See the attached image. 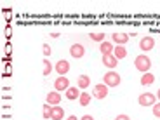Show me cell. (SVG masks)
<instances>
[{
	"instance_id": "obj_24",
	"label": "cell",
	"mask_w": 160,
	"mask_h": 120,
	"mask_svg": "<svg viewBox=\"0 0 160 120\" xmlns=\"http://www.w3.org/2000/svg\"><path fill=\"white\" fill-rule=\"evenodd\" d=\"M115 120H131V118H129V117L125 115V113H120V115H117V118H115Z\"/></svg>"
},
{
	"instance_id": "obj_12",
	"label": "cell",
	"mask_w": 160,
	"mask_h": 120,
	"mask_svg": "<svg viewBox=\"0 0 160 120\" xmlns=\"http://www.w3.org/2000/svg\"><path fill=\"white\" fill-rule=\"evenodd\" d=\"M64 118V112L61 106H52V113H51V120H63Z\"/></svg>"
},
{
	"instance_id": "obj_26",
	"label": "cell",
	"mask_w": 160,
	"mask_h": 120,
	"mask_svg": "<svg viewBox=\"0 0 160 120\" xmlns=\"http://www.w3.org/2000/svg\"><path fill=\"white\" fill-rule=\"evenodd\" d=\"M66 120H78V118H77L75 115H70V117H68V118H66Z\"/></svg>"
},
{
	"instance_id": "obj_18",
	"label": "cell",
	"mask_w": 160,
	"mask_h": 120,
	"mask_svg": "<svg viewBox=\"0 0 160 120\" xmlns=\"http://www.w3.org/2000/svg\"><path fill=\"white\" fill-rule=\"evenodd\" d=\"M78 103L82 104V106H87V104L91 103V94H89V92H82L80 98H78Z\"/></svg>"
},
{
	"instance_id": "obj_3",
	"label": "cell",
	"mask_w": 160,
	"mask_h": 120,
	"mask_svg": "<svg viewBox=\"0 0 160 120\" xmlns=\"http://www.w3.org/2000/svg\"><path fill=\"white\" fill-rule=\"evenodd\" d=\"M138 103H139V106H153L157 103V96L152 92H144L138 98Z\"/></svg>"
},
{
	"instance_id": "obj_21",
	"label": "cell",
	"mask_w": 160,
	"mask_h": 120,
	"mask_svg": "<svg viewBox=\"0 0 160 120\" xmlns=\"http://www.w3.org/2000/svg\"><path fill=\"white\" fill-rule=\"evenodd\" d=\"M51 113H52V106H51V104H44V118L45 120H49V118H51Z\"/></svg>"
},
{
	"instance_id": "obj_13",
	"label": "cell",
	"mask_w": 160,
	"mask_h": 120,
	"mask_svg": "<svg viewBox=\"0 0 160 120\" xmlns=\"http://www.w3.org/2000/svg\"><path fill=\"white\" fill-rule=\"evenodd\" d=\"M89 85H91V78H89L87 75H80L78 80H77V87L78 89H87Z\"/></svg>"
},
{
	"instance_id": "obj_1",
	"label": "cell",
	"mask_w": 160,
	"mask_h": 120,
	"mask_svg": "<svg viewBox=\"0 0 160 120\" xmlns=\"http://www.w3.org/2000/svg\"><path fill=\"white\" fill-rule=\"evenodd\" d=\"M134 66H136V70H139V72L148 73L150 66H152V61H150V58L146 56V54H139V56L134 59Z\"/></svg>"
},
{
	"instance_id": "obj_15",
	"label": "cell",
	"mask_w": 160,
	"mask_h": 120,
	"mask_svg": "<svg viewBox=\"0 0 160 120\" xmlns=\"http://www.w3.org/2000/svg\"><path fill=\"white\" fill-rule=\"evenodd\" d=\"M113 56H115L117 59H124V58L127 56V49H125L124 45H117V47L113 49Z\"/></svg>"
},
{
	"instance_id": "obj_9",
	"label": "cell",
	"mask_w": 160,
	"mask_h": 120,
	"mask_svg": "<svg viewBox=\"0 0 160 120\" xmlns=\"http://www.w3.org/2000/svg\"><path fill=\"white\" fill-rule=\"evenodd\" d=\"M129 37H131V35H127V33H113L112 40L115 42L117 45H124V44H127V42H129Z\"/></svg>"
},
{
	"instance_id": "obj_17",
	"label": "cell",
	"mask_w": 160,
	"mask_h": 120,
	"mask_svg": "<svg viewBox=\"0 0 160 120\" xmlns=\"http://www.w3.org/2000/svg\"><path fill=\"white\" fill-rule=\"evenodd\" d=\"M153 82H155V75H152V73H143V77H141V84L143 85H152Z\"/></svg>"
},
{
	"instance_id": "obj_11",
	"label": "cell",
	"mask_w": 160,
	"mask_h": 120,
	"mask_svg": "<svg viewBox=\"0 0 160 120\" xmlns=\"http://www.w3.org/2000/svg\"><path fill=\"white\" fill-rule=\"evenodd\" d=\"M117 63H118V59H117L113 54H108V56H103V64L106 66V68L113 70L117 66Z\"/></svg>"
},
{
	"instance_id": "obj_27",
	"label": "cell",
	"mask_w": 160,
	"mask_h": 120,
	"mask_svg": "<svg viewBox=\"0 0 160 120\" xmlns=\"http://www.w3.org/2000/svg\"><path fill=\"white\" fill-rule=\"evenodd\" d=\"M157 99L160 101V89H158V91H157Z\"/></svg>"
},
{
	"instance_id": "obj_23",
	"label": "cell",
	"mask_w": 160,
	"mask_h": 120,
	"mask_svg": "<svg viewBox=\"0 0 160 120\" xmlns=\"http://www.w3.org/2000/svg\"><path fill=\"white\" fill-rule=\"evenodd\" d=\"M42 49H44V54H45V58H49V56H51V47H49V44H44V47H42Z\"/></svg>"
},
{
	"instance_id": "obj_7",
	"label": "cell",
	"mask_w": 160,
	"mask_h": 120,
	"mask_svg": "<svg viewBox=\"0 0 160 120\" xmlns=\"http://www.w3.org/2000/svg\"><path fill=\"white\" fill-rule=\"evenodd\" d=\"M70 54H72L75 59H80V58H84L85 54V49L82 44H73L72 47H70Z\"/></svg>"
},
{
	"instance_id": "obj_16",
	"label": "cell",
	"mask_w": 160,
	"mask_h": 120,
	"mask_svg": "<svg viewBox=\"0 0 160 120\" xmlns=\"http://www.w3.org/2000/svg\"><path fill=\"white\" fill-rule=\"evenodd\" d=\"M80 94H82V92L78 91V87H70L68 91H66V98H68L70 101L78 99V98H80Z\"/></svg>"
},
{
	"instance_id": "obj_19",
	"label": "cell",
	"mask_w": 160,
	"mask_h": 120,
	"mask_svg": "<svg viewBox=\"0 0 160 120\" xmlns=\"http://www.w3.org/2000/svg\"><path fill=\"white\" fill-rule=\"evenodd\" d=\"M52 72V66H51V61L45 58L44 59V77H49V73Z\"/></svg>"
},
{
	"instance_id": "obj_20",
	"label": "cell",
	"mask_w": 160,
	"mask_h": 120,
	"mask_svg": "<svg viewBox=\"0 0 160 120\" xmlns=\"http://www.w3.org/2000/svg\"><path fill=\"white\" fill-rule=\"evenodd\" d=\"M91 40H94V42H104V33H91Z\"/></svg>"
},
{
	"instance_id": "obj_5",
	"label": "cell",
	"mask_w": 160,
	"mask_h": 120,
	"mask_svg": "<svg viewBox=\"0 0 160 120\" xmlns=\"http://www.w3.org/2000/svg\"><path fill=\"white\" fill-rule=\"evenodd\" d=\"M68 89H70V80L66 78V77H59V78H56V82H54V91L63 92V91H68Z\"/></svg>"
},
{
	"instance_id": "obj_2",
	"label": "cell",
	"mask_w": 160,
	"mask_h": 120,
	"mask_svg": "<svg viewBox=\"0 0 160 120\" xmlns=\"http://www.w3.org/2000/svg\"><path fill=\"white\" fill-rule=\"evenodd\" d=\"M103 84L108 85V87H117V85H120V82H122V78H120V75L117 72H113V70H110L108 73H104L103 77Z\"/></svg>"
},
{
	"instance_id": "obj_10",
	"label": "cell",
	"mask_w": 160,
	"mask_h": 120,
	"mask_svg": "<svg viewBox=\"0 0 160 120\" xmlns=\"http://www.w3.org/2000/svg\"><path fill=\"white\" fill-rule=\"evenodd\" d=\"M47 103L51 104V106H58V104L61 103V94L58 91H52L47 94Z\"/></svg>"
},
{
	"instance_id": "obj_6",
	"label": "cell",
	"mask_w": 160,
	"mask_h": 120,
	"mask_svg": "<svg viewBox=\"0 0 160 120\" xmlns=\"http://www.w3.org/2000/svg\"><path fill=\"white\" fill-rule=\"evenodd\" d=\"M155 47V40H153V37H143V38L139 40V49L144 52L152 51V49Z\"/></svg>"
},
{
	"instance_id": "obj_8",
	"label": "cell",
	"mask_w": 160,
	"mask_h": 120,
	"mask_svg": "<svg viewBox=\"0 0 160 120\" xmlns=\"http://www.w3.org/2000/svg\"><path fill=\"white\" fill-rule=\"evenodd\" d=\"M56 72L59 73V77H64L66 73L70 72V63L66 59H61L56 63Z\"/></svg>"
},
{
	"instance_id": "obj_22",
	"label": "cell",
	"mask_w": 160,
	"mask_h": 120,
	"mask_svg": "<svg viewBox=\"0 0 160 120\" xmlns=\"http://www.w3.org/2000/svg\"><path fill=\"white\" fill-rule=\"evenodd\" d=\"M152 108H153V115H155V117H158V118H160V101H158V103H155V104H153Z\"/></svg>"
},
{
	"instance_id": "obj_14",
	"label": "cell",
	"mask_w": 160,
	"mask_h": 120,
	"mask_svg": "<svg viewBox=\"0 0 160 120\" xmlns=\"http://www.w3.org/2000/svg\"><path fill=\"white\" fill-rule=\"evenodd\" d=\"M113 44L112 42H101V47H99V51L103 52V56H108V54H113Z\"/></svg>"
},
{
	"instance_id": "obj_25",
	"label": "cell",
	"mask_w": 160,
	"mask_h": 120,
	"mask_svg": "<svg viewBox=\"0 0 160 120\" xmlns=\"http://www.w3.org/2000/svg\"><path fill=\"white\" fill-rule=\"evenodd\" d=\"M80 120H94V118H92L91 115H84V117H82V118H80Z\"/></svg>"
},
{
	"instance_id": "obj_4",
	"label": "cell",
	"mask_w": 160,
	"mask_h": 120,
	"mask_svg": "<svg viewBox=\"0 0 160 120\" xmlns=\"http://www.w3.org/2000/svg\"><path fill=\"white\" fill-rule=\"evenodd\" d=\"M92 96L96 98V99H104V98L108 96V85H104V84L94 85V89H92Z\"/></svg>"
}]
</instances>
